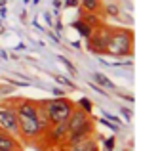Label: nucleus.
<instances>
[{"label": "nucleus", "mask_w": 158, "mask_h": 151, "mask_svg": "<svg viewBox=\"0 0 158 151\" xmlns=\"http://www.w3.org/2000/svg\"><path fill=\"white\" fill-rule=\"evenodd\" d=\"M8 105H14V111L17 115L19 136H23L25 140L42 138V134L46 132V128L50 126L46 111H44V105H42V100L35 101V100L19 98L15 101H10Z\"/></svg>", "instance_id": "1"}, {"label": "nucleus", "mask_w": 158, "mask_h": 151, "mask_svg": "<svg viewBox=\"0 0 158 151\" xmlns=\"http://www.w3.org/2000/svg\"><path fill=\"white\" fill-rule=\"evenodd\" d=\"M114 57H128L133 54V33L130 29H110L105 52Z\"/></svg>", "instance_id": "2"}, {"label": "nucleus", "mask_w": 158, "mask_h": 151, "mask_svg": "<svg viewBox=\"0 0 158 151\" xmlns=\"http://www.w3.org/2000/svg\"><path fill=\"white\" fill-rule=\"evenodd\" d=\"M42 105H44V111H46L48 122L52 126V124H59V122L69 119L71 111L74 109V101H71L67 96H63V98L42 100Z\"/></svg>", "instance_id": "3"}, {"label": "nucleus", "mask_w": 158, "mask_h": 151, "mask_svg": "<svg viewBox=\"0 0 158 151\" xmlns=\"http://www.w3.org/2000/svg\"><path fill=\"white\" fill-rule=\"evenodd\" d=\"M109 33H110V27H103V25L94 29V33L86 38L88 40V50L94 52V54H103L107 38H109Z\"/></svg>", "instance_id": "4"}, {"label": "nucleus", "mask_w": 158, "mask_h": 151, "mask_svg": "<svg viewBox=\"0 0 158 151\" xmlns=\"http://www.w3.org/2000/svg\"><path fill=\"white\" fill-rule=\"evenodd\" d=\"M0 128L10 132L12 136H19V124H17V115L14 107H0Z\"/></svg>", "instance_id": "5"}, {"label": "nucleus", "mask_w": 158, "mask_h": 151, "mask_svg": "<svg viewBox=\"0 0 158 151\" xmlns=\"http://www.w3.org/2000/svg\"><path fill=\"white\" fill-rule=\"evenodd\" d=\"M89 136H94V119H89L88 122H84L82 126H78V128H74V130H69L65 134L63 142L67 145H74V144L86 140V138H89Z\"/></svg>", "instance_id": "6"}, {"label": "nucleus", "mask_w": 158, "mask_h": 151, "mask_svg": "<svg viewBox=\"0 0 158 151\" xmlns=\"http://www.w3.org/2000/svg\"><path fill=\"white\" fill-rule=\"evenodd\" d=\"M21 149H23V145L17 142L15 136L0 128V151H21Z\"/></svg>", "instance_id": "7"}, {"label": "nucleus", "mask_w": 158, "mask_h": 151, "mask_svg": "<svg viewBox=\"0 0 158 151\" xmlns=\"http://www.w3.org/2000/svg\"><path fill=\"white\" fill-rule=\"evenodd\" d=\"M88 121H89V115L84 113L82 109H78V107L74 105V109H73L71 115H69V119H67V128H69V130H74V128L82 126V124L88 122ZM69 130H67V132H69Z\"/></svg>", "instance_id": "8"}, {"label": "nucleus", "mask_w": 158, "mask_h": 151, "mask_svg": "<svg viewBox=\"0 0 158 151\" xmlns=\"http://www.w3.org/2000/svg\"><path fill=\"white\" fill-rule=\"evenodd\" d=\"M94 136H89V138H86V140L78 142L74 145H69V151H99V145H97V142H95Z\"/></svg>", "instance_id": "9"}, {"label": "nucleus", "mask_w": 158, "mask_h": 151, "mask_svg": "<svg viewBox=\"0 0 158 151\" xmlns=\"http://www.w3.org/2000/svg\"><path fill=\"white\" fill-rule=\"evenodd\" d=\"M80 19L84 23H88L92 29H97L103 25V21H101V16L99 14H94V11H86L84 8H80Z\"/></svg>", "instance_id": "10"}, {"label": "nucleus", "mask_w": 158, "mask_h": 151, "mask_svg": "<svg viewBox=\"0 0 158 151\" xmlns=\"http://www.w3.org/2000/svg\"><path fill=\"white\" fill-rule=\"evenodd\" d=\"M94 82H95L99 88H107V90H114V88H116V84L112 82L107 75H103V73H94Z\"/></svg>", "instance_id": "11"}, {"label": "nucleus", "mask_w": 158, "mask_h": 151, "mask_svg": "<svg viewBox=\"0 0 158 151\" xmlns=\"http://www.w3.org/2000/svg\"><path fill=\"white\" fill-rule=\"evenodd\" d=\"M80 8H84L86 11H94V14L103 16V6H101V0H80Z\"/></svg>", "instance_id": "12"}, {"label": "nucleus", "mask_w": 158, "mask_h": 151, "mask_svg": "<svg viewBox=\"0 0 158 151\" xmlns=\"http://www.w3.org/2000/svg\"><path fill=\"white\" fill-rule=\"evenodd\" d=\"M71 27H73V29H76V33L80 34V37H84V38H88L89 34L94 33V29L89 27L88 23H84L82 19H76V21H73V23H71Z\"/></svg>", "instance_id": "13"}, {"label": "nucleus", "mask_w": 158, "mask_h": 151, "mask_svg": "<svg viewBox=\"0 0 158 151\" xmlns=\"http://www.w3.org/2000/svg\"><path fill=\"white\" fill-rule=\"evenodd\" d=\"M114 17V19H118L120 16H122V10H120V6L118 4H107L105 8H103V17Z\"/></svg>", "instance_id": "14"}, {"label": "nucleus", "mask_w": 158, "mask_h": 151, "mask_svg": "<svg viewBox=\"0 0 158 151\" xmlns=\"http://www.w3.org/2000/svg\"><path fill=\"white\" fill-rule=\"evenodd\" d=\"M74 105L78 107V109H82L84 113H92V109H94V103H92V100H89V98H80V100H78L76 103H74Z\"/></svg>", "instance_id": "15"}, {"label": "nucleus", "mask_w": 158, "mask_h": 151, "mask_svg": "<svg viewBox=\"0 0 158 151\" xmlns=\"http://www.w3.org/2000/svg\"><path fill=\"white\" fill-rule=\"evenodd\" d=\"M57 60H59V61H61V63H63V65H65L67 69H69V73H71L73 77H76V73H78V71H76V67H74V65H73V63H71L69 60H67L65 56H57Z\"/></svg>", "instance_id": "16"}, {"label": "nucleus", "mask_w": 158, "mask_h": 151, "mask_svg": "<svg viewBox=\"0 0 158 151\" xmlns=\"http://www.w3.org/2000/svg\"><path fill=\"white\" fill-rule=\"evenodd\" d=\"M55 80H57V82H61V84H65V86H73V90H76V86L71 82L69 78H63V77H57V75H55Z\"/></svg>", "instance_id": "17"}, {"label": "nucleus", "mask_w": 158, "mask_h": 151, "mask_svg": "<svg viewBox=\"0 0 158 151\" xmlns=\"http://www.w3.org/2000/svg\"><path fill=\"white\" fill-rule=\"evenodd\" d=\"M120 113L124 115V119H126V121H131V117H133V113L128 107H120Z\"/></svg>", "instance_id": "18"}, {"label": "nucleus", "mask_w": 158, "mask_h": 151, "mask_svg": "<svg viewBox=\"0 0 158 151\" xmlns=\"http://www.w3.org/2000/svg\"><path fill=\"white\" fill-rule=\"evenodd\" d=\"M65 8H78L80 6V0H65Z\"/></svg>", "instance_id": "19"}, {"label": "nucleus", "mask_w": 158, "mask_h": 151, "mask_svg": "<svg viewBox=\"0 0 158 151\" xmlns=\"http://www.w3.org/2000/svg\"><path fill=\"white\" fill-rule=\"evenodd\" d=\"M52 94H53V98H63V96H67V92L63 88H53Z\"/></svg>", "instance_id": "20"}, {"label": "nucleus", "mask_w": 158, "mask_h": 151, "mask_svg": "<svg viewBox=\"0 0 158 151\" xmlns=\"http://www.w3.org/2000/svg\"><path fill=\"white\" fill-rule=\"evenodd\" d=\"M105 149H107V151H112V149H114V138H109V140H105Z\"/></svg>", "instance_id": "21"}, {"label": "nucleus", "mask_w": 158, "mask_h": 151, "mask_svg": "<svg viewBox=\"0 0 158 151\" xmlns=\"http://www.w3.org/2000/svg\"><path fill=\"white\" fill-rule=\"evenodd\" d=\"M89 86H92V88H94V90L97 92V94H103V96H107V92H105L103 88H99V86H97L95 82H89Z\"/></svg>", "instance_id": "22"}, {"label": "nucleus", "mask_w": 158, "mask_h": 151, "mask_svg": "<svg viewBox=\"0 0 158 151\" xmlns=\"http://www.w3.org/2000/svg\"><path fill=\"white\" fill-rule=\"evenodd\" d=\"M99 122H101V124H105V126H109V128H112V130H116V126H114V124H110L109 121H103V119H101Z\"/></svg>", "instance_id": "23"}, {"label": "nucleus", "mask_w": 158, "mask_h": 151, "mask_svg": "<svg viewBox=\"0 0 158 151\" xmlns=\"http://www.w3.org/2000/svg\"><path fill=\"white\" fill-rule=\"evenodd\" d=\"M103 117H107V119H110V121H116V122H120V119H118V117H114V115H109V113H103Z\"/></svg>", "instance_id": "24"}, {"label": "nucleus", "mask_w": 158, "mask_h": 151, "mask_svg": "<svg viewBox=\"0 0 158 151\" xmlns=\"http://www.w3.org/2000/svg\"><path fill=\"white\" fill-rule=\"evenodd\" d=\"M61 6H63V2H61V0H53V8H55V10H59Z\"/></svg>", "instance_id": "25"}, {"label": "nucleus", "mask_w": 158, "mask_h": 151, "mask_svg": "<svg viewBox=\"0 0 158 151\" xmlns=\"http://www.w3.org/2000/svg\"><path fill=\"white\" fill-rule=\"evenodd\" d=\"M50 38H52L53 42H57V44H59V34H53V33H50Z\"/></svg>", "instance_id": "26"}, {"label": "nucleus", "mask_w": 158, "mask_h": 151, "mask_svg": "<svg viewBox=\"0 0 158 151\" xmlns=\"http://www.w3.org/2000/svg\"><path fill=\"white\" fill-rule=\"evenodd\" d=\"M44 17H46V21H48V25H52V16H50V14H44Z\"/></svg>", "instance_id": "27"}, {"label": "nucleus", "mask_w": 158, "mask_h": 151, "mask_svg": "<svg viewBox=\"0 0 158 151\" xmlns=\"http://www.w3.org/2000/svg\"><path fill=\"white\" fill-rule=\"evenodd\" d=\"M0 57H2V60H8V54L4 50H0Z\"/></svg>", "instance_id": "28"}, {"label": "nucleus", "mask_w": 158, "mask_h": 151, "mask_svg": "<svg viewBox=\"0 0 158 151\" xmlns=\"http://www.w3.org/2000/svg\"><path fill=\"white\" fill-rule=\"evenodd\" d=\"M21 21H23V23L27 21V11H23V14H21Z\"/></svg>", "instance_id": "29"}, {"label": "nucleus", "mask_w": 158, "mask_h": 151, "mask_svg": "<svg viewBox=\"0 0 158 151\" xmlns=\"http://www.w3.org/2000/svg\"><path fill=\"white\" fill-rule=\"evenodd\" d=\"M4 14H6V10H4V8H0V16H4Z\"/></svg>", "instance_id": "30"}, {"label": "nucleus", "mask_w": 158, "mask_h": 151, "mask_svg": "<svg viewBox=\"0 0 158 151\" xmlns=\"http://www.w3.org/2000/svg\"><path fill=\"white\" fill-rule=\"evenodd\" d=\"M32 2H35V4H38V2H40V0H32Z\"/></svg>", "instance_id": "31"}]
</instances>
